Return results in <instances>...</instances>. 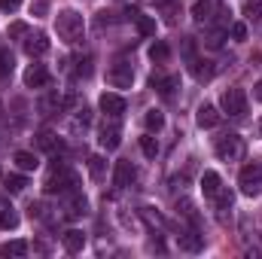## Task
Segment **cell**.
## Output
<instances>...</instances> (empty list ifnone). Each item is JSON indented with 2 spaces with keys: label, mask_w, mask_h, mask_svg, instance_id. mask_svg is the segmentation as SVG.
<instances>
[{
  "label": "cell",
  "mask_w": 262,
  "mask_h": 259,
  "mask_svg": "<svg viewBox=\"0 0 262 259\" xmlns=\"http://www.w3.org/2000/svg\"><path fill=\"white\" fill-rule=\"evenodd\" d=\"M55 31L64 43H79L82 40V31H85V21L76 9H61L58 18H55Z\"/></svg>",
  "instance_id": "cell-1"
},
{
  "label": "cell",
  "mask_w": 262,
  "mask_h": 259,
  "mask_svg": "<svg viewBox=\"0 0 262 259\" xmlns=\"http://www.w3.org/2000/svg\"><path fill=\"white\" fill-rule=\"evenodd\" d=\"M238 186H241L244 195H259L262 192V162H253V165H244V168H241Z\"/></svg>",
  "instance_id": "cell-2"
},
{
  "label": "cell",
  "mask_w": 262,
  "mask_h": 259,
  "mask_svg": "<svg viewBox=\"0 0 262 259\" xmlns=\"http://www.w3.org/2000/svg\"><path fill=\"white\" fill-rule=\"evenodd\" d=\"M220 107H223V113H229V116H244L247 113V95H244V89H226L223 92V98H220Z\"/></svg>",
  "instance_id": "cell-3"
},
{
  "label": "cell",
  "mask_w": 262,
  "mask_h": 259,
  "mask_svg": "<svg viewBox=\"0 0 262 259\" xmlns=\"http://www.w3.org/2000/svg\"><path fill=\"white\" fill-rule=\"evenodd\" d=\"M73 186H76V177H73L67 168H58V165H55V171L49 174V180H46L43 189H46V195H58V192H70Z\"/></svg>",
  "instance_id": "cell-4"
},
{
  "label": "cell",
  "mask_w": 262,
  "mask_h": 259,
  "mask_svg": "<svg viewBox=\"0 0 262 259\" xmlns=\"http://www.w3.org/2000/svg\"><path fill=\"white\" fill-rule=\"evenodd\" d=\"M241 153H244V140L238 134H223L216 140V156L223 162H235V159H241Z\"/></svg>",
  "instance_id": "cell-5"
},
{
  "label": "cell",
  "mask_w": 262,
  "mask_h": 259,
  "mask_svg": "<svg viewBox=\"0 0 262 259\" xmlns=\"http://www.w3.org/2000/svg\"><path fill=\"white\" fill-rule=\"evenodd\" d=\"M101 113L110 116V119H119L125 113V98L116 95V92H104L101 95Z\"/></svg>",
  "instance_id": "cell-6"
},
{
  "label": "cell",
  "mask_w": 262,
  "mask_h": 259,
  "mask_svg": "<svg viewBox=\"0 0 262 259\" xmlns=\"http://www.w3.org/2000/svg\"><path fill=\"white\" fill-rule=\"evenodd\" d=\"M25 85H28V89H43V85H49V70L43 64H31L25 70Z\"/></svg>",
  "instance_id": "cell-7"
},
{
  "label": "cell",
  "mask_w": 262,
  "mask_h": 259,
  "mask_svg": "<svg viewBox=\"0 0 262 259\" xmlns=\"http://www.w3.org/2000/svg\"><path fill=\"white\" fill-rule=\"evenodd\" d=\"M107 79H110V85H116V89H128L131 82H134V73H131V64H119L113 67L110 73H107Z\"/></svg>",
  "instance_id": "cell-8"
},
{
  "label": "cell",
  "mask_w": 262,
  "mask_h": 259,
  "mask_svg": "<svg viewBox=\"0 0 262 259\" xmlns=\"http://www.w3.org/2000/svg\"><path fill=\"white\" fill-rule=\"evenodd\" d=\"M195 122H198V128H213V125H220V110H216L213 104H201L195 110Z\"/></svg>",
  "instance_id": "cell-9"
},
{
  "label": "cell",
  "mask_w": 262,
  "mask_h": 259,
  "mask_svg": "<svg viewBox=\"0 0 262 259\" xmlns=\"http://www.w3.org/2000/svg\"><path fill=\"white\" fill-rule=\"evenodd\" d=\"M201 192H204V198H216L223 192V180H220L216 171H204L201 174Z\"/></svg>",
  "instance_id": "cell-10"
},
{
  "label": "cell",
  "mask_w": 262,
  "mask_h": 259,
  "mask_svg": "<svg viewBox=\"0 0 262 259\" xmlns=\"http://www.w3.org/2000/svg\"><path fill=\"white\" fill-rule=\"evenodd\" d=\"M25 52H28L31 58L46 55V52H49V37H46V34H34V37H28V40H25Z\"/></svg>",
  "instance_id": "cell-11"
},
{
  "label": "cell",
  "mask_w": 262,
  "mask_h": 259,
  "mask_svg": "<svg viewBox=\"0 0 262 259\" xmlns=\"http://www.w3.org/2000/svg\"><path fill=\"white\" fill-rule=\"evenodd\" d=\"M85 210H89V201H85L79 192L70 189V198H67V204H64V217L67 220H76V217H82Z\"/></svg>",
  "instance_id": "cell-12"
},
{
  "label": "cell",
  "mask_w": 262,
  "mask_h": 259,
  "mask_svg": "<svg viewBox=\"0 0 262 259\" xmlns=\"http://www.w3.org/2000/svg\"><path fill=\"white\" fill-rule=\"evenodd\" d=\"M98 140H101V146H104V149H116V146L122 143V131H119L116 122H110V125H104V128H101V137H98Z\"/></svg>",
  "instance_id": "cell-13"
},
{
  "label": "cell",
  "mask_w": 262,
  "mask_h": 259,
  "mask_svg": "<svg viewBox=\"0 0 262 259\" xmlns=\"http://www.w3.org/2000/svg\"><path fill=\"white\" fill-rule=\"evenodd\" d=\"M61 244H64L67 253H82V247H85V235H82L79 229H67L64 235H61Z\"/></svg>",
  "instance_id": "cell-14"
},
{
  "label": "cell",
  "mask_w": 262,
  "mask_h": 259,
  "mask_svg": "<svg viewBox=\"0 0 262 259\" xmlns=\"http://www.w3.org/2000/svg\"><path fill=\"white\" fill-rule=\"evenodd\" d=\"M131 180H134V168H131V162H116L113 186H116V189H125V186H131Z\"/></svg>",
  "instance_id": "cell-15"
},
{
  "label": "cell",
  "mask_w": 262,
  "mask_h": 259,
  "mask_svg": "<svg viewBox=\"0 0 262 259\" xmlns=\"http://www.w3.org/2000/svg\"><path fill=\"white\" fill-rule=\"evenodd\" d=\"M177 244H180V250H186V253H198V250H204V235H198V232H183V235L177 238Z\"/></svg>",
  "instance_id": "cell-16"
},
{
  "label": "cell",
  "mask_w": 262,
  "mask_h": 259,
  "mask_svg": "<svg viewBox=\"0 0 262 259\" xmlns=\"http://www.w3.org/2000/svg\"><path fill=\"white\" fill-rule=\"evenodd\" d=\"M177 85H180V76H152V89H156L162 98H171Z\"/></svg>",
  "instance_id": "cell-17"
},
{
  "label": "cell",
  "mask_w": 262,
  "mask_h": 259,
  "mask_svg": "<svg viewBox=\"0 0 262 259\" xmlns=\"http://www.w3.org/2000/svg\"><path fill=\"white\" fill-rule=\"evenodd\" d=\"M12 162H15V168H18V171H37V165H40V162H37V156H34V153H28V149H18V153L12 156Z\"/></svg>",
  "instance_id": "cell-18"
},
{
  "label": "cell",
  "mask_w": 262,
  "mask_h": 259,
  "mask_svg": "<svg viewBox=\"0 0 262 259\" xmlns=\"http://www.w3.org/2000/svg\"><path fill=\"white\" fill-rule=\"evenodd\" d=\"M149 58H152L156 64H165V61L171 58V49H168V43H165V40H156V43L149 46Z\"/></svg>",
  "instance_id": "cell-19"
},
{
  "label": "cell",
  "mask_w": 262,
  "mask_h": 259,
  "mask_svg": "<svg viewBox=\"0 0 262 259\" xmlns=\"http://www.w3.org/2000/svg\"><path fill=\"white\" fill-rule=\"evenodd\" d=\"M61 104H64V101L58 98V92H49V95H46L37 107H40V113H43V116H52V110H58Z\"/></svg>",
  "instance_id": "cell-20"
},
{
  "label": "cell",
  "mask_w": 262,
  "mask_h": 259,
  "mask_svg": "<svg viewBox=\"0 0 262 259\" xmlns=\"http://www.w3.org/2000/svg\"><path fill=\"white\" fill-rule=\"evenodd\" d=\"M89 174H92V180H104V174H107L104 156H89Z\"/></svg>",
  "instance_id": "cell-21"
},
{
  "label": "cell",
  "mask_w": 262,
  "mask_h": 259,
  "mask_svg": "<svg viewBox=\"0 0 262 259\" xmlns=\"http://www.w3.org/2000/svg\"><path fill=\"white\" fill-rule=\"evenodd\" d=\"M143 122H146V128L149 131H162L165 128V113H162V110H146Z\"/></svg>",
  "instance_id": "cell-22"
},
{
  "label": "cell",
  "mask_w": 262,
  "mask_h": 259,
  "mask_svg": "<svg viewBox=\"0 0 262 259\" xmlns=\"http://www.w3.org/2000/svg\"><path fill=\"white\" fill-rule=\"evenodd\" d=\"M140 153H143L146 159H156V156H159V140H156V137H149V134H146V137H140Z\"/></svg>",
  "instance_id": "cell-23"
},
{
  "label": "cell",
  "mask_w": 262,
  "mask_h": 259,
  "mask_svg": "<svg viewBox=\"0 0 262 259\" xmlns=\"http://www.w3.org/2000/svg\"><path fill=\"white\" fill-rule=\"evenodd\" d=\"M210 9H213L210 0H198L195 9H192V18H195V21H210Z\"/></svg>",
  "instance_id": "cell-24"
},
{
  "label": "cell",
  "mask_w": 262,
  "mask_h": 259,
  "mask_svg": "<svg viewBox=\"0 0 262 259\" xmlns=\"http://www.w3.org/2000/svg\"><path fill=\"white\" fill-rule=\"evenodd\" d=\"M0 253H3V256H25V253H28V244H25V241H9V244L0 247Z\"/></svg>",
  "instance_id": "cell-25"
},
{
  "label": "cell",
  "mask_w": 262,
  "mask_h": 259,
  "mask_svg": "<svg viewBox=\"0 0 262 259\" xmlns=\"http://www.w3.org/2000/svg\"><path fill=\"white\" fill-rule=\"evenodd\" d=\"M18 226V213L12 210V207H6V210H0V229L6 232V229H15Z\"/></svg>",
  "instance_id": "cell-26"
},
{
  "label": "cell",
  "mask_w": 262,
  "mask_h": 259,
  "mask_svg": "<svg viewBox=\"0 0 262 259\" xmlns=\"http://www.w3.org/2000/svg\"><path fill=\"white\" fill-rule=\"evenodd\" d=\"M134 21H137V31H140L143 37H152V34H156V21H152V18H146V15H140V12H137V18H134Z\"/></svg>",
  "instance_id": "cell-27"
},
{
  "label": "cell",
  "mask_w": 262,
  "mask_h": 259,
  "mask_svg": "<svg viewBox=\"0 0 262 259\" xmlns=\"http://www.w3.org/2000/svg\"><path fill=\"white\" fill-rule=\"evenodd\" d=\"M192 73H195V79H210L213 67H210V61H192Z\"/></svg>",
  "instance_id": "cell-28"
},
{
  "label": "cell",
  "mask_w": 262,
  "mask_h": 259,
  "mask_svg": "<svg viewBox=\"0 0 262 259\" xmlns=\"http://www.w3.org/2000/svg\"><path fill=\"white\" fill-rule=\"evenodd\" d=\"M37 143H40V146H43V149H49V153H55V149H61V143H58V140H55V134H52V131H43V134H40V140H37Z\"/></svg>",
  "instance_id": "cell-29"
},
{
  "label": "cell",
  "mask_w": 262,
  "mask_h": 259,
  "mask_svg": "<svg viewBox=\"0 0 262 259\" xmlns=\"http://www.w3.org/2000/svg\"><path fill=\"white\" fill-rule=\"evenodd\" d=\"M12 73V55H9V49H0V79H6Z\"/></svg>",
  "instance_id": "cell-30"
},
{
  "label": "cell",
  "mask_w": 262,
  "mask_h": 259,
  "mask_svg": "<svg viewBox=\"0 0 262 259\" xmlns=\"http://www.w3.org/2000/svg\"><path fill=\"white\" fill-rule=\"evenodd\" d=\"M25 186H28V180H25L21 174H9V177H6V189H9V192H21Z\"/></svg>",
  "instance_id": "cell-31"
},
{
  "label": "cell",
  "mask_w": 262,
  "mask_h": 259,
  "mask_svg": "<svg viewBox=\"0 0 262 259\" xmlns=\"http://www.w3.org/2000/svg\"><path fill=\"white\" fill-rule=\"evenodd\" d=\"M6 34H9V40H18V37L28 34V25H25V21H12V25L6 28Z\"/></svg>",
  "instance_id": "cell-32"
},
{
  "label": "cell",
  "mask_w": 262,
  "mask_h": 259,
  "mask_svg": "<svg viewBox=\"0 0 262 259\" xmlns=\"http://www.w3.org/2000/svg\"><path fill=\"white\" fill-rule=\"evenodd\" d=\"M177 210H180V213H183L189 223H195V220H198V217H195V207H192V201H186V198H183V201H177Z\"/></svg>",
  "instance_id": "cell-33"
},
{
  "label": "cell",
  "mask_w": 262,
  "mask_h": 259,
  "mask_svg": "<svg viewBox=\"0 0 262 259\" xmlns=\"http://www.w3.org/2000/svg\"><path fill=\"white\" fill-rule=\"evenodd\" d=\"M244 15H247V18H259V15H262V0H256V3H247Z\"/></svg>",
  "instance_id": "cell-34"
},
{
  "label": "cell",
  "mask_w": 262,
  "mask_h": 259,
  "mask_svg": "<svg viewBox=\"0 0 262 259\" xmlns=\"http://www.w3.org/2000/svg\"><path fill=\"white\" fill-rule=\"evenodd\" d=\"M49 12V3L46 0H34L31 3V15H46Z\"/></svg>",
  "instance_id": "cell-35"
},
{
  "label": "cell",
  "mask_w": 262,
  "mask_h": 259,
  "mask_svg": "<svg viewBox=\"0 0 262 259\" xmlns=\"http://www.w3.org/2000/svg\"><path fill=\"white\" fill-rule=\"evenodd\" d=\"M76 76H92V58H82L76 64Z\"/></svg>",
  "instance_id": "cell-36"
},
{
  "label": "cell",
  "mask_w": 262,
  "mask_h": 259,
  "mask_svg": "<svg viewBox=\"0 0 262 259\" xmlns=\"http://www.w3.org/2000/svg\"><path fill=\"white\" fill-rule=\"evenodd\" d=\"M28 213H31V220H40V217H46V207H43L40 201H34V204L28 207Z\"/></svg>",
  "instance_id": "cell-37"
},
{
  "label": "cell",
  "mask_w": 262,
  "mask_h": 259,
  "mask_svg": "<svg viewBox=\"0 0 262 259\" xmlns=\"http://www.w3.org/2000/svg\"><path fill=\"white\" fill-rule=\"evenodd\" d=\"M232 37H235V40H247V25H241V21L232 25Z\"/></svg>",
  "instance_id": "cell-38"
},
{
  "label": "cell",
  "mask_w": 262,
  "mask_h": 259,
  "mask_svg": "<svg viewBox=\"0 0 262 259\" xmlns=\"http://www.w3.org/2000/svg\"><path fill=\"white\" fill-rule=\"evenodd\" d=\"M76 119H79L82 125H89V122H92V110H89V107H82V110H76Z\"/></svg>",
  "instance_id": "cell-39"
},
{
  "label": "cell",
  "mask_w": 262,
  "mask_h": 259,
  "mask_svg": "<svg viewBox=\"0 0 262 259\" xmlns=\"http://www.w3.org/2000/svg\"><path fill=\"white\" fill-rule=\"evenodd\" d=\"M18 3H21V0H0V9H3V12H15Z\"/></svg>",
  "instance_id": "cell-40"
},
{
  "label": "cell",
  "mask_w": 262,
  "mask_h": 259,
  "mask_svg": "<svg viewBox=\"0 0 262 259\" xmlns=\"http://www.w3.org/2000/svg\"><path fill=\"white\" fill-rule=\"evenodd\" d=\"M220 43H223V34H220V31H210V37H207V46H213V49H216Z\"/></svg>",
  "instance_id": "cell-41"
},
{
  "label": "cell",
  "mask_w": 262,
  "mask_h": 259,
  "mask_svg": "<svg viewBox=\"0 0 262 259\" xmlns=\"http://www.w3.org/2000/svg\"><path fill=\"white\" fill-rule=\"evenodd\" d=\"M253 95H256V98H259V101H262V79H259V82H256V89H253Z\"/></svg>",
  "instance_id": "cell-42"
},
{
  "label": "cell",
  "mask_w": 262,
  "mask_h": 259,
  "mask_svg": "<svg viewBox=\"0 0 262 259\" xmlns=\"http://www.w3.org/2000/svg\"><path fill=\"white\" fill-rule=\"evenodd\" d=\"M256 134H259V137H262V119H259V125H256Z\"/></svg>",
  "instance_id": "cell-43"
}]
</instances>
